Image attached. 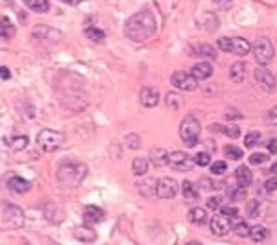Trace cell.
<instances>
[{"mask_svg": "<svg viewBox=\"0 0 277 245\" xmlns=\"http://www.w3.org/2000/svg\"><path fill=\"white\" fill-rule=\"evenodd\" d=\"M194 163L198 164V166H209L211 164V155L205 153V151H202V153H198L196 157H194Z\"/></svg>", "mask_w": 277, "mask_h": 245, "instance_id": "f35d334b", "label": "cell"}, {"mask_svg": "<svg viewBox=\"0 0 277 245\" xmlns=\"http://www.w3.org/2000/svg\"><path fill=\"white\" fill-rule=\"evenodd\" d=\"M251 54H253V57H255V61H257L259 65H268L274 59L276 50H274V45H272L270 39L259 37L257 41L251 45Z\"/></svg>", "mask_w": 277, "mask_h": 245, "instance_id": "8992f818", "label": "cell"}, {"mask_svg": "<svg viewBox=\"0 0 277 245\" xmlns=\"http://www.w3.org/2000/svg\"><path fill=\"white\" fill-rule=\"evenodd\" d=\"M181 192H183V199L187 205H194L196 201L200 199V192H198V188L190 181L181 182Z\"/></svg>", "mask_w": 277, "mask_h": 245, "instance_id": "5bb4252c", "label": "cell"}, {"mask_svg": "<svg viewBox=\"0 0 277 245\" xmlns=\"http://www.w3.org/2000/svg\"><path fill=\"white\" fill-rule=\"evenodd\" d=\"M148 157H150V163L154 164L156 168H161V166L168 164V151L163 149V147H152Z\"/></svg>", "mask_w": 277, "mask_h": 245, "instance_id": "9a60e30c", "label": "cell"}, {"mask_svg": "<svg viewBox=\"0 0 277 245\" xmlns=\"http://www.w3.org/2000/svg\"><path fill=\"white\" fill-rule=\"evenodd\" d=\"M85 37H89L92 43H98V45H102L105 41V33L102 30H98V28H87L85 30Z\"/></svg>", "mask_w": 277, "mask_h": 245, "instance_id": "f546056e", "label": "cell"}, {"mask_svg": "<svg viewBox=\"0 0 277 245\" xmlns=\"http://www.w3.org/2000/svg\"><path fill=\"white\" fill-rule=\"evenodd\" d=\"M124 142H126V146H128L129 149H138L140 147V136L137 133H129V135H126Z\"/></svg>", "mask_w": 277, "mask_h": 245, "instance_id": "1f68e13d", "label": "cell"}, {"mask_svg": "<svg viewBox=\"0 0 277 245\" xmlns=\"http://www.w3.org/2000/svg\"><path fill=\"white\" fill-rule=\"evenodd\" d=\"M231 199H233V201H237V203H239V201H244V199H246V188H244V186H239L237 190L233 192V196H231Z\"/></svg>", "mask_w": 277, "mask_h": 245, "instance_id": "ee69618b", "label": "cell"}, {"mask_svg": "<svg viewBox=\"0 0 277 245\" xmlns=\"http://www.w3.org/2000/svg\"><path fill=\"white\" fill-rule=\"evenodd\" d=\"M190 74H192L198 82H203V80H207V78L212 76V66L209 63H196L192 66Z\"/></svg>", "mask_w": 277, "mask_h": 245, "instance_id": "d6986e66", "label": "cell"}, {"mask_svg": "<svg viewBox=\"0 0 277 245\" xmlns=\"http://www.w3.org/2000/svg\"><path fill=\"white\" fill-rule=\"evenodd\" d=\"M244 78H246V65L242 63V61H237V63L231 65V68H229L231 82L240 83V82H244Z\"/></svg>", "mask_w": 277, "mask_h": 245, "instance_id": "ffe728a7", "label": "cell"}, {"mask_svg": "<svg viewBox=\"0 0 277 245\" xmlns=\"http://www.w3.org/2000/svg\"><path fill=\"white\" fill-rule=\"evenodd\" d=\"M138 100H140V103H142L144 107H156L157 103H159V92H157L156 89H152V87H144V89L140 91Z\"/></svg>", "mask_w": 277, "mask_h": 245, "instance_id": "4fadbf2b", "label": "cell"}, {"mask_svg": "<svg viewBox=\"0 0 277 245\" xmlns=\"http://www.w3.org/2000/svg\"><path fill=\"white\" fill-rule=\"evenodd\" d=\"M212 133H220V135H225L229 138H239L240 136V129L235 126H220V124H212L211 126Z\"/></svg>", "mask_w": 277, "mask_h": 245, "instance_id": "7402d4cb", "label": "cell"}, {"mask_svg": "<svg viewBox=\"0 0 277 245\" xmlns=\"http://www.w3.org/2000/svg\"><path fill=\"white\" fill-rule=\"evenodd\" d=\"M8 188L11 192H15V194H26V192L32 188V182L15 175V177H9L8 179Z\"/></svg>", "mask_w": 277, "mask_h": 245, "instance_id": "e0dca14e", "label": "cell"}, {"mask_svg": "<svg viewBox=\"0 0 277 245\" xmlns=\"http://www.w3.org/2000/svg\"><path fill=\"white\" fill-rule=\"evenodd\" d=\"M61 2H65V4H70V6H78L80 2H83V0H61Z\"/></svg>", "mask_w": 277, "mask_h": 245, "instance_id": "816d5d0a", "label": "cell"}, {"mask_svg": "<svg viewBox=\"0 0 277 245\" xmlns=\"http://www.w3.org/2000/svg\"><path fill=\"white\" fill-rule=\"evenodd\" d=\"M157 32V18L154 11L150 9H140L135 15L126 20L124 24V35L133 43H144L148 39L156 35Z\"/></svg>", "mask_w": 277, "mask_h": 245, "instance_id": "6da1fadb", "label": "cell"}, {"mask_svg": "<svg viewBox=\"0 0 277 245\" xmlns=\"http://www.w3.org/2000/svg\"><path fill=\"white\" fill-rule=\"evenodd\" d=\"M214 2V6H218L220 9H229L231 4H233V0H212Z\"/></svg>", "mask_w": 277, "mask_h": 245, "instance_id": "7dc6e473", "label": "cell"}, {"mask_svg": "<svg viewBox=\"0 0 277 245\" xmlns=\"http://www.w3.org/2000/svg\"><path fill=\"white\" fill-rule=\"evenodd\" d=\"M224 153H225V157H229L231 161L242 159V149H240V147H235V146H225V147H224Z\"/></svg>", "mask_w": 277, "mask_h": 245, "instance_id": "d6a6232c", "label": "cell"}, {"mask_svg": "<svg viewBox=\"0 0 277 245\" xmlns=\"http://www.w3.org/2000/svg\"><path fill=\"white\" fill-rule=\"evenodd\" d=\"M211 172L212 175H224V173L227 172V164L224 163V161H216V163L211 164Z\"/></svg>", "mask_w": 277, "mask_h": 245, "instance_id": "74e56055", "label": "cell"}, {"mask_svg": "<svg viewBox=\"0 0 277 245\" xmlns=\"http://www.w3.org/2000/svg\"><path fill=\"white\" fill-rule=\"evenodd\" d=\"M189 221L194 223V225H205L207 223V212L200 207H194L189 212Z\"/></svg>", "mask_w": 277, "mask_h": 245, "instance_id": "cb8c5ba5", "label": "cell"}, {"mask_svg": "<svg viewBox=\"0 0 277 245\" xmlns=\"http://www.w3.org/2000/svg\"><path fill=\"white\" fill-rule=\"evenodd\" d=\"M266 161H268V155L266 153H253V155H249V164H253V166L264 164Z\"/></svg>", "mask_w": 277, "mask_h": 245, "instance_id": "ab89813d", "label": "cell"}, {"mask_svg": "<svg viewBox=\"0 0 277 245\" xmlns=\"http://www.w3.org/2000/svg\"><path fill=\"white\" fill-rule=\"evenodd\" d=\"M220 212H222V216H225L227 219H235L239 216V210L235 209V207H222Z\"/></svg>", "mask_w": 277, "mask_h": 245, "instance_id": "b9f144b4", "label": "cell"}, {"mask_svg": "<svg viewBox=\"0 0 277 245\" xmlns=\"http://www.w3.org/2000/svg\"><path fill=\"white\" fill-rule=\"evenodd\" d=\"M270 172H272V175H277V163L274 164L272 168H270Z\"/></svg>", "mask_w": 277, "mask_h": 245, "instance_id": "f5cc1de1", "label": "cell"}, {"mask_svg": "<svg viewBox=\"0 0 277 245\" xmlns=\"http://www.w3.org/2000/svg\"><path fill=\"white\" fill-rule=\"evenodd\" d=\"M0 76H2V82H8L9 78H11V72H9V68L6 65L0 66Z\"/></svg>", "mask_w": 277, "mask_h": 245, "instance_id": "681fc988", "label": "cell"}, {"mask_svg": "<svg viewBox=\"0 0 277 245\" xmlns=\"http://www.w3.org/2000/svg\"><path fill=\"white\" fill-rule=\"evenodd\" d=\"M57 182L61 188H78L82 181L87 177V166L82 163H76V161H67L57 166Z\"/></svg>", "mask_w": 277, "mask_h": 245, "instance_id": "7a4b0ae2", "label": "cell"}, {"mask_svg": "<svg viewBox=\"0 0 277 245\" xmlns=\"http://www.w3.org/2000/svg\"><path fill=\"white\" fill-rule=\"evenodd\" d=\"M104 218H105V212L100 207H96V205H89L83 210V221L87 225H96V223L104 221Z\"/></svg>", "mask_w": 277, "mask_h": 245, "instance_id": "7c38bea8", "label": "cell"}, {"mask_svg": "<svg viewBox=\"0 0 277 245\" xmlns=\"http://www.w3.org/2000/svg\"><path fill=\"white\" fill-rule=\"evenodd\" d=\"M218 46L224 52L235 55H248L251 52V43L244 37H222L218 39Z\"/></svg>", "mask_w": 277, "mask_h": 245, "instance_id": "5b68a950", "label": "cell"}, {"mask_svg": "<svg viewBox=\"0 0 277 245\" xmlns=\"http://www.w3.org/2000/svg\"><path fill=\"white\" fill-rule=\"evenodd\" d=\"M24 223V212L15 205H4L2 207V227L18 229Z\"/></svg>", "mask_w": 277, "mask_h": 245, "instance_id": "52a82bcc", "label": "cell"}, {"mask_svg": "<svg viewBox=\"0 0 277 245\" xmlns=\"http://www.w3.org/2000/svg\"><path fill=\"white\" fill-rule=\"evenodd\" d=\"M24 4H26L30 9L37 11V13H46V11L50 9L48 0H24Z\"/></svg>", "mask_w": 277, "mask_h": 245, "instance_id": "83f0119b", "label": "cell"}, {"mask_svg": "<svg viewBox=\"0 0 277 245\" xmlns=\"http://www.w3.org/2000/svg\"><path fill=\"white\" fill-rule=\"evenodd\" d=\"M266 124H270V126H277V107H274V109L268 111Z\"/></svg>", "mask_w": 277, "mask_h": 245, "instance_id": "bcb514c9", "label": "cell"}, {"mask_svg": "<svg viewBox=\"0 0 277 245\" xmlns=\"http://www.w3.org/2000/svg\"><path fill=\"white\" fill-rule=\"evenodd\" d=\"M259 140H260V133H259V131H251V133H248L246 138H244V146H246V147H253V146L259 144Z\"/></svg>", "mask_w": 277, "mask_h": 245, "instance_id": "8d00e7d4", "label": "cell"}, {"mask_svg": "<svg viewBox=\"0 0 277 245\" xmlns=\"http://www.w3.org/2000/svg\"><path fill=\"white\" fill-rule=\"evenodd\" d=\"M207 209L211 210H220L222 209V197L220 196H212L207 199Z\"/></svg>", "mask_w": 277, "mask_h": 245, "instance_id": "60d3db41", "label": "cell"}, {"mask_svg": "<svg viewBox=\"0 0 277 245\" xmlns=\"http://www.w3.org/2000/svg\"><path fill=\"white\" fill-rule=\"evenodd\" d=\"M200 122L194 118L192 114H187L183 120H181V126H179V136L185 142L187 147H194L200 140Z\"/></svg>", "mask_w": 277, "mask_h": 245, "instance_id": "3957f363", "label": "cell"}, {"mask_svg": "<svg viewBox=\"0 0 277 245\" xmlns=\"http://www.w3.org/2000/svg\"><path fill=\"white\" fill-rule=\"evenodd\" d=\"M235 177H237L239 186H244V188H248L249 184L253 182V175H251L249 168H246V166H239L237 172H235Z\"/></svg>", "mask_w": 277, "mask_h": 245, "instance_id": "44dd1931", "label": "cell"}, {"mask_svg": "<svg viewBox=\"0 0 277 245\" xmlns=\"http://www.w3.org/2000/svg\"><path fill=\"white\" fill-rule=\"evenodd\" d=\"M209 225H211V232L214 236H225V234L229 232V223H227V218H225V216H224V218H220V216L212 218Z\"/></svg>", "mask_w": 277, "mask_h": 245, "instance_id": "2e32d148", "label": "cell"}, {"mask_svg": "<svg viewBox=\"0 0 277 245\" xmlns=\"http://www.w3.org/2000/svg\"><path fill=\"white\" fill-rule=\"evenodd\" d=\"M264 190L270 194V192H276L277 190V175H274L272 179H268L266 182H264Z\"/></svg>", "mask_w": 277, "mask_h": 245, "instance_id": "f6af8a7d", "label": "cell"}, {"mask_svg": "<svg viewBox=\"0 0 277 245\" xmlns=\"http://www.w3.org/2000/svg\"><path fill=\"white\" fill-rule=\"evenodd\" d=\"M65 140V135L61 131L55 129H41L37 135V146L45 151V153H54L57 151Z\"/></svg>", "mask_w": 277, "mask_h": 245, "instance_id": "277c9868", "label": "cell"}, {"mask_svg": "<svg viewBox=\"0 0 277 245\" xmlns=\"http://www.w3.org/2000/svg\"><path fill=\"white\" fill-rule=\"evenodd\" d=\"M138 192H140V196H144V197H152V196H156L157 194V182L156 179H146V181L138 182Z\"/></svg>", "mask_w": 277, "mask_h": 245, "instance_id": "603a6c76", "label": "cell"}, {"mask_svg": "<svg viewBox=\"0 0 277 245\" xmlns=\"http://www.w3.org/2000/svg\"><path fill=\"white\" fill-rule=\"evenodd\" d=\"M0 35H2V39H11V37L15 35V26L11 24V20H9L6 15L2 17V24H0Z\"/></svg>", "mask_w": 277, "mask_h": 245, "instance_id": "4316f807", "label": "cell"}, {"mask_svg": "<svg viewBox=\"0 0 277 245\" xmlns=\"http://www.w3.org/2000/svg\"><path fill=\"white\" fill-rule=\"evenodd\" d=\"M246 210H248V218H257L259 210H260V203L257 199H249Z\"/></svg>", "mask_w": 277, "mask_h": 245, "instance_id": "d590c367", "label": "cell"}, {"mask_svg": "<svg viewBox=\"0 0 277 245\" xmlns=\"http://www.w3.org/2000/svg\"><path fill=\"white\" fill-rule=\"evenodd\" d=\"M9 146H11V149L20 151V149H24L28 146V136H13L11 142H9Z\"/></svg>", "mask_w": 277, "mask_h": 245, "instance_id": "4dcf8cb0", "label": "cell"}, {"mask_svg": "<svg viewBox=\"0 0 277 245\" xmlns=\"http://www.w3.org/2000/svg\"><path fill=\"white\" fill-rule=\"evenodd\" d=\"M196 52L200 55H205V57H211V59H216V50L212 48L211 45H200L196 46Z\"/></svg>", "mask_w": 277, "mask_h": 245, "instance_id": "836d02e7", "label": "cell"}, {"mask_svg": "<svg viewBox=\"0 0 277 245\" xmlns=\"http://www.w3.org/2000/svg\"><path fill=\"white\" fill-rule=\"evenodd\" d=\"M131 172L135 175H146L148 172V159L146 157H135L133 159V164H131Z\"/></svg>", "mask_w": 277, "mask_h": 245, "instance_id": "d4e9b609", "label": "cell"}, {"mask_svg": "<svg viewBox=\"0 0 277 245\" xmlns=\"http://www.w3.org/2000/svg\"><path fill=\"white\" fill-rule=\"evenodd\" d=\"M166 105L172 111H179L185 105V100L179 94H175V92H168L166 94Z\"/></svg>", "mask_w": 277, "mask_h": 245, "instance_id": "484cf974", "label": "cell"}, {"mask_svg": "<svg viewBox=\"0 0 277 245\" xmlns=\"http://www.w3.org/2000/svg\"><path fill=\"white\" fill-rule=\"evenodd\" d=\"M268 151H270V153H277V138H270V142H268Z\"/></svg>", "mask_w": 277, "mask_h": 245, "instance_id": "f907efd6", "label": "cell"}, {"mask_svg": "<svg viewBox=\"0 0 277 245\" xmlns=\"http://www.w3.org/2000/svg\"><path fill=\"white\" fill-rule=\"evenodd\" d=\"M170 83L174 85L175 89H179V91H196L198 89V80L194 78L192 74L185 72V70H175L172 74V78H170Z\"/></svg>", "mask_w": 277, "mask_h": 245, "instance_id": "ba28073f", "label": "cell"}, {"mask_svg": "<svg viewBox=\"0 0 277 245\" xmlns=\"http://www.w3.org/2000/svg\"><path fill=\"white\" fill-rule=\"evenodd\" d=\"M194 159H190L185 151H172L168 153V166L172 170L177 172H190V168L194 166Z\"/></svg>", "mask_w": 277, "mask_h": 245, "instance_id": "9c48e42d", "label": "cell"}, {"mask_svg": "<svg viewBox=\"0 0 277 245\" xmlns=\"http://www.w3.org/2000/svg\"><path fill=\"white\" fill-rule=\"evenodd\" d=\"M198 184L202 186L203 190H212V188H220V186H222V184H216V182H212L211 179H207V177H202Z\"/></svg>", "mask_w": 277, "mask_h": 245, "instance_id": "7bdbcfd3", "label": "cell"}, {"mask_svg": "<svg viewBox=\"0 0 277 245\" xmlns=\"http://www.w3.org/2000/svg\"><path fill=\"white\" fill-rule=\"evenodd\" d=\"M255 80H257L259 87H260L262 91H266V92H274V91H276V87H277L276 78H274V74L270 72L268 68H264L262 65L255 68Z\"/></svg>", "mask_w": 277, "mask_h": 245, "instance_id": "30bf717a", "label": "cell"}, {"mask_svg": "<svg viewBox=\"0 0 277 245\" xmlns=\"http://www.w3.org/2000/svg\"><path fill=\"white\" fill-rule=\"evenodd\" d=\"M225 118H227V120H239V118H242V114H240L237 109H227V113H225Z\"/></svg>", "mask_w": 277, "mask_h": 245, "instance_id": "c3c4849f", "label": "cell"}, {"mask_svg": "<svg viewBox=\"0 0 277 245\" xmlns=\"http://www.w3.org/2000/svg\"><path fill=\"white\" fill-rule=\"evenodd\" d=\"M74 238L80 240V242H85V244H92L96 240V230H92L87 225H82V227L74 229Z\"/></svg>", "mask_w": 277, "mask_h": 245, "instance_id": "ac0fdd59", "label": "cell"}, {"mask_svg": "<svg viewBox=\"0 0 277 245\" xmlns=\"http://www.w3.org/2000/svg\"><path fill=\"white\" fill-rule=\"evenodd\" d=\"M249 232H251V227H249L246 221H240V223L235 225V234L239 238H248Z\"/></svg>", "mask_w": 277, "mask_h": 245, "instance_id": "e575fe53", "label": "cell"}, {"mask_svg": "<svg viewBox=\"0 0 277 245\" xmlns=\"http://www.w3.org/2000/svg\"><path fill=\"white\" fill-rule=\"evenodd\" d=\"M249 238L253 240V242H264L268 238V229L262 227V225H255V227H251V232H249Z\"/></svg>", "mask_w": 277, "mask_h": 245, "instance_id": "f1b7e54d", "label": "cell"}, {"mask_svg": "<svg viewBox=\"0 0 277 245\" xmlns=\"http://www.w3.org/2000/svg\"><path fill=\"white\" fill-rule=\"evenodd\" d=\"M177 194V181L172 177H161L157 181V196L161 199H172Z\"/></svg>", "mask_w": 277, "mask_h": 245, "instance_id": "8fae6325", "label": "cell"}]
</instances>
